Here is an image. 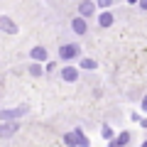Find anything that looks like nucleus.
I'll list each match as a JSON object with an SVG mask.
<instances>
[{
    "label": "nucleus",
    "mask_w": 147,
    "mask_h": 147,
    "mask_svg": "<svg viewBox=\"0 0 147 147\" xmlns=\"http://www.w3.org/2000/svg\"><path fill=\"white\" fill-rule=\"evenodd\" d=\"M79 57H81L79 44H71V42L59 44V59H61V61H74V59H79Z\"/></svg>",
    "instance_id": "nucleus-1"
},
{
    "label": "nucleus",
    "mask_w": 147,
    "mask_h": 147,
    "mask_svg": "<svg viewBox=\"0 0 147 147\" xmlns=\"http://www.w3.org/2000/svg\"><path fill=\"white\" fill-rule=\"evenodd\" d=\"M110 5H113V0H96V7H100V10H108Z\"/></svg>",
    "instance_id": "nucleus-15"
},
{
    "label": "nucleus",
    "mask_w": 147,
    "mask_h": 147,
    "mask_svg": "<svg viewBox=\"0 0 147 147\" xmlns=\"http://www.w3.org/2000/svg\"><path fill=\"white\" fill-rule=\"evenodd\" d=\"M30 59H32V61H47L49 54H47V49H44V47H32L30 49Z\"/></svg>",
    "instance_id": "nucleus-9"
},
{
    "label": "nucleus",
    "mask_w": 147,
    "mask_h": 147,
    "mask_svg": "<svg viewBox=\"0 0 147 147\" xmlns=\"http://www.w3.org/2000/svg\"><path fill=\"white\" fill-rule=\"evenodd\" d=\"M71 32H74V34H79V37H84L86 32H88V22H86L84 17H74V20H71Z\"/></svg>",
    "instance_id": "nucleus-5"
},
{
    "label": "nucleus",
    "mask_w": 147,
    "mask_h": 147,
    "mask_svg": "<svg viewBox=\"0 0 147 147\" xmlns=\"http://www.w3.org/2000/svg\"><path fill=\"white\" fill-rule=\"evenodd\" d=\"M96 66H98V64H96V59H88V57H81V69H86V71H93Z\"/></svg>",
    "instance_id": "nucleus-12"
},
{
    "label": "nucleus",
    "mask_w": 147,
    "mask_h": 147,
    "mask_svg": "<svg viewBox=\"0 0 147 147\" xmlns=\"http://www.w3.org/2000/svg\"><path fill=\"white\" fill-rule=\"evenodd\" d=\"M100 135H103L105 140H113V130H110L108 125H103V127H100Z\"/></svg>",
    "instance_id": "nucleus-16"
},
{
    "label": "nucleus",
    "mask_w": 147,
    "mask_h": 147,
    "mask_svg": "<svg viewBox=\"0 0 147 147\" xmlns=\"http://www.w3.org/2000/svg\"><path fill=\"white\" fill-rule=\"evenodd\" d=\"M0 30L7 32V34H17V32H20V30H17V25H15L7 15H0Z\"/></svg>",
    "instance_id": "nucleus-7"
},
{
    "label": "nucleus",
    "mask_w": 147,
    "mask_h": 147,
    "mask_svg": "<svg viewBox=\"0 0 147 147\" xmlns=\"http://www.w3.org/2000/svg\"><path fill=\"white\" fill-rule=\"evenodd\" d=\"M127 145H130V132L123 130L120 135H115L113 140H110V145H108V147H127Z\"/></svg>",
    "instance_id": "nucleus-8"
},
{
    "label": "nucleus",
    "mask_w": 147,
    "mask_h": 147,
    "mask_svg": "<svg viewBox=\"0 0 147 147\" xmlns=\"http://www.w3.org/2000/svg\"><path fill=\"white\" fill-rule=\"evenodd\" d=\"M27 71H30L32 74V76H42V66H39V64H30V66H27Z\"/></svg>",
    "instance_id": "nucleus-14"
},
{
    "label": "nucleus",
    "mask_w": 147,
    "mask_h": 147,
    "mask_svg": "<svg viewBox=\"0 0 147 147\" xmlns=\"http://www.w3.org/2000/svg\"><path fill=\"white\" fill-rule=\"evenodd\" d=\"M64 145H66V147H76V135H74V130L71 132H64Z\"/></svg>",
    "instance_id": "nucleus-13"
},
{
    "label": "nucleus",
    "mask_w": 147,
    "mask_h": 147,
    "mask_svg": "<svg viewBox=\"0 0 147 147\" xmlns=\"http://www.w3.org/2000/svg\"><path fill=\"white\" fill-rule=\"evenodd\" d=\"M140 147H147V140H142V142H140Z\"/></svg>",
    "instance_id": "nucleus-19"
},
{
    "label": "nucleus",
    "mask_w": 147,
    "mask_h": 147,
    "mask_svg": "<svg viewBox=\"0 0 147 147\" xmlns=\"http://www.w3.org/2000/svg\"><path fill=\"white\" fill-rule=\"evenodd\" d=\"M113 22H115V15H113L110 10H103L98 15V27H103V30H105V27H110Z\"/></svg>",
    "instance_id": "nucleus-10"
},
{
    "label": "nucleus",
    "mask_w": 147,
    "mask_h": 147,
    "mask_svg": "<svg viewBox=\"0 0 147 147\" xmlns=\"http://www.w3.org/2000/svg\"><path fill=\"white\" fill-rule=\"evenodd\" d=\"M142 110H147V96L142 98Z\"/></svg>",
    "instance_id": "nucleus-18"
},
{
    "label": "nucleus",
    "mask_w": 147,
    "mask_h": 147,
    "mask_svg": "<svg viewBox=\"0 0 147 147\" xmlns=\"http://www.w3.org/2000/svg\"><path fill=\"white\" fill-rule=\"evenodd\" d=\"M61 81H64V84L79 81V69H76V66H64L61 69Z\"/></svg>",
    "instance_id": "nucleus-6"
},
{
    "label": "nucleus",
    "mask_w": 147,
    "mask_h": 147,
    "mask_svg": "<svg viewBox=\"0 0 147 147\" xmlns=\"http://www.w3.org/2000/svg\"><path fill=\"white\" fill-rule=\"evenodd\" d=\"M74 135H76V147H91V142H88V137L81 132V127H76L74 130Z\"/></svg>",
    "instance_id": "nucleus-11"
},
{
    "label": "nucleus",
    "mask_w": 147,
    "mask_h": 147,
    "mask_svg": "<svg viewBox=\"0 0 147 147\" xmlns=\"http://www.w3.org/2000/svg\"><path fill=\"white\" fill-rule=\"evenodd\" d=\"M137 5H140V10H147V0H137Z\"/></svg>",
    "instance_id": "nucleus-17"
},
{
    "label": "nucleus",
    "mask_w": 147,
    "mask_h": 147,
    "mask_svg": "<svg viewBox=\"0 0 147 147\" xmlns=\"http://www.w3.org/2000/svg\"><path fill=\"white\" fill-rule=\"evenodd\" d=\"M93 12H96V3H93V0H81V3H79V17L88 20Z\"/></svg>",
    "instance_id": "nucleus-4"
},
{
    "label": "nucleus",
    "mask_w": 147,
    "mask_h": 147,
    "mask_svg": "<svg viewBox=\"0 0 147 147\" xmlns=\"http://www.w3.org/2000/svg\"><path fill=\"white\" fill-rule=\"evenodd\" d=\"M20 130V123H0V140H10Z\"/></svg>",
    "instance_id": "nucleus-3"
},
{
    "label": "nucleus",
    "mask_w": 147,
    "mask_h": 147,
    "mask_svg": "<svg viewBox=\"0 0 147 147\" xmlns=\"http://www.w3.org/2000/svg\"><path fill=\"white\" fill-rule=\"evenodd\" d=\"M27 113V105H20V108H3L0 110V120L3 123H15L17 118H22Z\"/></svg>",
    "instance_id": "nucleus-2"
}]
</instances>
